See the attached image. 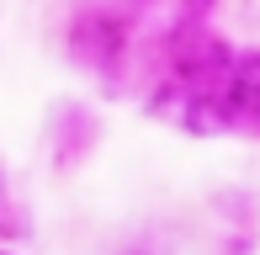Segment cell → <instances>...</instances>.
<instances>
[{
    "instance_id": "6da1fadb",
    "label": "cell",
    "mask_w": 260,
    "mask_h": 255,
    "mask_svg": "<svg viewBox=\"0 0 260 255\" xmlns=\"http://www.w3.org/2000/svg\"><path fill=\"white\" fill-rule=\"evenodd\" d=\"M218 107L229 122H255L260 128V59H244V64H229L218 85Z\"/></svg>"
}]
</instances>
